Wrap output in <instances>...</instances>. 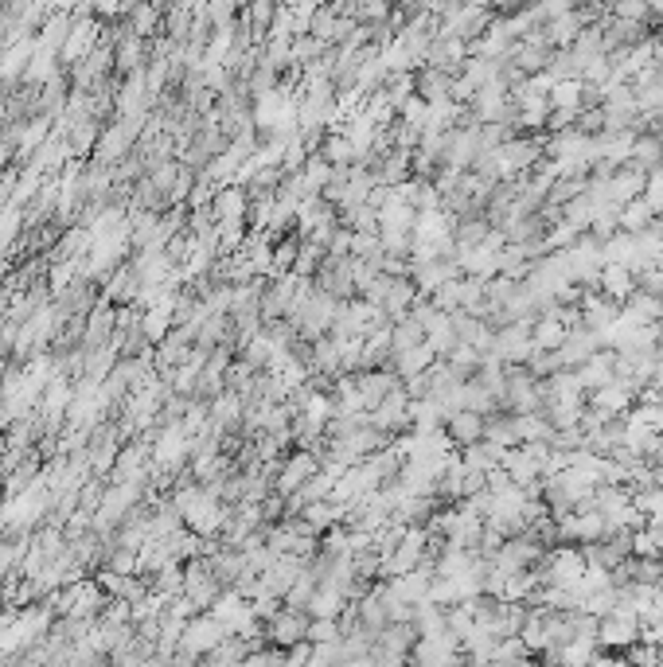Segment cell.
<instances>
[{
  "label": "cell",
  "mask_w": 663,
  "mask_h": 667,
  "mask_svg": "<svg viewBox=\"0 0 663 667\" xmlns=\"http://www.w3.org/2000/svg\"><path fill=\"white\" fill-rule=\"evenodd\" d=\"M609 12L617 16V20H632V24H648L652 28V8H648V0H613L609 4Z\"/></svg>",
  "instance_id": "obj_14"
},
{
  "label": "cell",
  "mask_w": 663,
  "mask_h": 667,
  "mask_svg": "<svg viewBox=\"0 0 663 667\" xmlns=\"http://www.w3.org/2000/svg\"><path fill=\"white\" fill-rule=\"evenodd\" d=\"M535 652L523 644V636L515 632V636H500L496 640V648H492V664H523V660H531Z\"/></svg>",
  "instance_id": "obj_12"
},
{
  "label": "cell",
  "mask_w": 663,
  "mask_h": 667,
  "mask_svg": "<svg viewBox=\"0 0 663 667\" xmlns=\"http://www.w3.org/2000/svg\"><path fill=\"white\" fill-rule=\"evenodd\" d=\"M597 348H605V340H601V332H593V328H570L566 332V340L558 344V355H562V367H582L589 355L597 352Z\"/></svg>",
  "instance_id": "obj_2"
},
{
  "label": "cell",
  "mask_w": 663,
  "mask_h": 667,
  "mask_svg": "<svg viewBox=\"0 0 663 667\" xmlns=\"http://www.w3.org/2000/svg\"><path fill=\"white\" fill-rule=\"evenodd\" d=\"M414 90L426 98L429 106H433V102H453V98H449V90H453V75H449V71H441V67H422V71L414 75Z\"/></svg>",
  "instance_id": "obj_7"
},
{
  "label": "cell",
  "mask_w": 663,
  "mask_h": 667,
  "mask_svg": "<svg viewBox=\"0 0 663 667\" xmlns=\"http://www.w3.org/2000/svg\"><path fill=\"white\" fill-rule=\"evenodd\" d=\"M550 110H582V79H562L550 86Z\"/></svg>",
  "instance_id": "obj_13"
},
{
  "label": "cell",
  "mask_w": 663,
  "mask_h": 667,
  "mask_svg": "<svg viewBox=\"0 0 663 667\" xmlns=\"http://www.w3.org/2000/svg\"><path fill=\"white\" fill-rule=\"evenodd\" d=\"M652 219H656V211H652V203L644 196L621 203V231H632V235H636V231H644Z\"/></svg>",
  "instance_id": "obj_11"
},
{
  "label": "cell",
  "mask_w": 663,
  "mask_h": 667,
  "mask_svg": "<svg viewBox=\"0 0 663 667\" xmlns=\"http://www.w3.org/2000/svg\"><path fill=\"white\" fill-rule=\"evenodd\" d=\"M597 289L605 293V297H613V301H628V293L636 289V274L624 266V262H605L601 266V277H597Z\"/></svg>",
  "instance_id": "obj_6"
},
{
  "label": "cell",
  "mask_w": 663,
  "mask_h": 667,
  "mask_svg": "<svg viewBox=\"0 0 663 667\" xmlns=\"http://www.w3.org/2000/svg\"><path fill=\"white\" fill-rule=\"evenodd\" d=\"M309 609H277L266 625V640L281 644V648H293L297 640H309Z\"/></svg>",
  "instance_id": "obj_1"
},
{
  "label": "cell",
  "mask_w": 663,
  "mask_h": 667,
  "mask_svg": "<svg viewBox=\"0 0 663 667\" xmlns=\"http://www.w3.org/2000/svg\"><path fill=\"white\" fill-rule=\"evenodd\" d=\"M98 47V20H71V32H67V40H63V59L67 63H78L82 55H90Z\"/></svg>",
  "instance_id": "obj_4"
},
{
  "label": "cell",
  "mask_w": 663,
  "mask_h": 667,
  "mask_svg": "<svg viewBox=\"0 0 663 667\" xmlns=\"http://www.w3.org/2000/svg\"><path fill=\"white\" fill-rule=\"evenodd\" d=\"M632 554H636V558H660V543H656V535H652L648 527L632 531Z\"/></svg>",
  "instance_id": "obj_17"
},
{
  "label": "cell",
  "mask_w": 663,
  "mask_h": 667,
  "mask_svg": "<svg viewBox=\"0 0 663 667\" xmlns=\"http://www.w3.org/2000/svg\"><path fill=\"white\" fill-rule=\"evenodd\" d=\"M320 157L328 160V164H355V160H359V153H355V145H351L344 133H336V137H328V141H324Z\"/></svg>",
  "instance_id": "obj_15"
},
{
  "label": "cell",
  "mask_w": 663,
  "mask_h": 667,
  "mask_svg": "<svg viewBox=\"0 0 663 667\" xmlns=\"http://www.w3.org/2000/svg\"><path fill=\"white\" fill-rule=\"evenodd\" d=\"M398 118L406 121V125H414V129H422V125L429 121V102L422 98V94H418V90H414V94H410V98L398 106Z\"/></svg>",
  "instance_id": "obj_16"
},
{
  "label": "cell",
  "mask_w": 663,
  "mask_h": 667,
  "mask_svg": "<svg viewBox=\"0 0 663 667\" xmlns=\"http://www.w3.org/2000/svg\"><path fill=\"white\" fill-rule=\"evenodd\" d=\"M312 472H320V457H316L312 449L301 445V453H293V457L281 465V472H277V492H281V496H289L293 488H301V484L309 480Z\"/></svg>",
  "instance_id": "obj_3"
},
{
  "label": "cell",
  "mask_w": 663,
  "mask_h": 667,
  "mask_svg": "<svg viewBox=\"0 0 663 667\" xmlns=\"http://www.w3.org/2000/svg\"><path fill=\"white\" fill-rule=\"evenodd\" d=\"M94 4H98V12H102V16H110V12L121 8V0H94Z\"/></svg>",
  "instance_id": "obj_19"
},
{
  "label": "cell",
  "mask_w": 663,
  "mask_h": 667,
  "mask_svg": "<svg viewBox=\"0 0 663 667\" xmlns=\"http://www.w3.org/2000/svg\"><path fill=\"white\" fill-rule=\"evenodd\" d=\"M305 609H309V617H340V613H344V589L320 582V586L312 589Z\"/></svg>",
  "instance_id": "obj_10"
},
{
  "label": "cell",
  "mask_w": 663,
  "mask_h": 667,
  "mask_svg": "<svg viewBox=\"0 0 663 667\" xmlns=\"http://www.w3.org/2000/svg\"><path fill=\"white\" fill-rule=\"evenodd\" d=\"M223 636H227V625H223L219 617H211V621H195V625L184 628V640H188V648H192V652H203V648L211 652Z\"/></svg>",
  "instance_id": "obj_9"
},
{
  "label": "cell",
  "mask_w": 663,
  "mask_h": 667,
  "mask_svg": "<svg viewBox=\"0 0 663 667\" xmlns=\"http://www.w3.org/2000/svg\"><path fill=\"white\" fill-rule=\"evenodd\" d=\"M433 359H437V352L429 348V340H422V344H414V348H406V352L390 355V371H394L398 379H410V375L426 371Z\"/></svg>",
  "instance_id": "obj_8"
},
{
  "label": "cell",
  "mask_w": 663,
  "mask_h": 667,
  "mask_svg": "<svg viewBox=\"0 0 663 667\" xmlns=\"http://www.w3.org/2000/svg\"><path fill=\"white\" fill-rule=\"evenodd\" d=\"M445 433L453 437V445H457V449H465V445H472V441H480V437H484V414H476V410L461 406L457 414H449V418H445Z\"/></svg>",
  "instance_id": "obj_5"
},
{
  "label": "cell",
  "mask_w": 663,
  "mask_h": 667,
  "mask_svg": "<svg viewBox=\"0 0 663 667\" xmlns=\"http://www.w3.org/2000/svg\"><path fill=\"white\" fill-rule=\"evenodd\" d=\"M242 207H246V196H242L238 188H231V192H223V196H219V215H223V219L242 215Z\"/></svg>",
  "instance_id": "obj_18"
}]
</instances>
